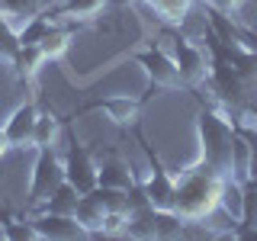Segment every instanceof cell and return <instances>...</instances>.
Segmentation results:
<instances>
[{
    "label": "cell",
    "instance_id": "cell-1",
    "mask_svg": "<svg viewBox=\"0 0 257 241\" xmlns=\"http://www.w3.org/2000/svg\"><path fill=\"white\" fill-rule=\"evenodd\" d=\"M222 187H225V174L215 171L209 161L196 158L190 167H183V171L177 174L174 212H180L187 222H203V219H209L212 212H219Z\"/></svg>",
    "mask_w": 257,
    "mask_h": 241
},
{
    "label": "cell",
    "instance_id": "cell-2",
    "mask_svg": "<svg viewBox=\"0 0 257 241\" xmlns=\"http://www.w3.org/2000/svg\"><path fill=\"white\" fill-rule=\"evenodd\" d=\"M231 139H235V123L222 112V106L199 109V116H196L199 158L209 161L225 177H231Z\"/></svg>",
    "mask_w": 257,
    "mask_h": 241
},
{
    "label": "cell",
    "instance_id": "cell-3",
    "mask_svg": "<svg viewBox=\"0 0 257 241\" xmlns=\"http://www.w3.org/2000/svg\"><path fill=\"white\" fill-rule=\"evenodd\" d=\"M61 183H64V158L55 155V148H39L36 164H32V180H29V209L32 212H36Z\"/></svg>",
    "mask_w": 257,
    "mask_h": 241
},
{
    "label": "cell",
    "instance_id": "cell-4",
    "mask_svg": "<svg viewBox=\"0 0 257 241\" xmlns=\"http://www.w3.org/2000/svg\"><path fill=\"white\" fill-rule=\"evenodd\" d=\"M171 58H174L177 71H180V77H183V87H203L206 80H209L212 55H209L203 45L190 42V39H174Z\"/></svg>",
    "mask_w": 257,
    "mask_h": 241
},
{
    "label": "cell",
    "instance_id": "cell-5",
    "mask_svg": "<svg viewBox=\"0 0 257 241\" xmlns=\"http://www.w3.org/2000/svg\"><path fill=\"white\" fill-rule=\"evenodd\" d=\"M135 61L142 64L145 77H148L155 87H164V90H177V87H183V77H180V71H177L171 52H164L161 45L142 48V52L135 55Z\"/></svg>",
    "mask_w": 257,
    "mask_h": 241
},
{
    "label": "cell",
    "instance_id": "cell-6",
    "mask_svg": "<svg viewBox=\"0 0 257 241\" xmlns=\"http://www.w3.org/2000/svg\"><path fill=\"white\" fill-rule=\"evenodd\" d=\"M142 190H145V199H148L151 209H174L177 177L167 174V167L161 164L158 155H151V167H148V177L142 180Z\"/></svg>",
    "mask_w": 257,
    "mask_h": 241
},
{
    "label": "cell",
    "instance_id": "cell-7",
    "mask_svg": "<svg viewBox=\"0 0 257 241\" xmlns=\"http://www.w3.org/2000/svg\"><path fill=\"white\" fill-rule=\"evenodd\" d=\"M96 161L93 155L84 148V145H71L68 155H64V180L71 183V187H77V193L84 196V193H90L96 187Z\"/></svg>",
    "mask_w": 257,
    "mask_h": 241
},
{
    "label": "cell",
    "instance_id": "cell-8",
    "mask_svg": "<svg viewBox=\"0 0 257 241\" xmlns=\"http://www.w3.org/2000/svg\"><path fill=\"white\" fill-rule=\"evenodd\" d=\"M36 123H39V106L32 100L20 103L4 123V135L10 139L13 151H26L32 148V139H36Z\"/></svg>",
    "mask_w": 257,
    "mask_h": 241
},
{
    "label": "cell",
    "instance_id": "cell-9",
    "mask_svg": "<svg viewBox=\"0 0 257 241\" xmlns=\"http://www.w3.org/2000/svg\"><path fill=\"white\" fill-rule=\"evenodd\" d=\"M32 222H36L39 235H42V238H52V241L90 238V235H87V228L74 219V215H61V212H45V209H36V212H32Z\"/></svg>",
    "mask_w": 257,
    "mask_h": 241
},
{
    "label": "cell",
    "instance_id": "cell-10",
    "mask_svg": "<svg viewBox=\"0 0 257 241\" xmlns=\"http://www.w3.org/2000/svg\"><path fill=\"white\" fill-rule=\"evenodd\" d=\"M90 109L103 112L112 126H135L139 116H142V100H139V96L116 93V96H103V100H96Z\"/></svg>",
    "mask_w": 257,
    "mask_h": 241
},
{
    "label": "cell",
    "instance_id": "cell-11",
    "mask_svg": "<svg viewBox=\"0 0 257 241\" xmlns=\"http://www.w3.org/2000/svg\"><path fill=\"white\" fill-rule=\"evenodd\" d=\"M135 174L122 158H109L96 167V187H116V190H132L135 187Z\"/></svg>",
    "mask_w": 257,
    "mask_h": 241
},
{
    "label": "cell",
    "instance_id": "cell-12",
    "mask_svg": "<svg viewBox=\"0 0 257 241\" xmlns=\"http://www.w3.org/2000/svg\"><path fill=\"white\" fill-rule=\"evenodd\" d=\"M74 219L87 228V235H103V222H106V209L103 203L93 196V193H84V196L77 199V209H74Z\"/></svg>",
    "mask_w": 257,
    "mask_h": 241
},
{
    "label": "cell",
    "instance_id": "cell-13",
    "mask_svg": "<svg viewBox=\"0 0 257 241\" xmlns=\"http://www.w3.org/2000/svg\"><path fill=\"white\" fill-rule=\"evenodd\" d=\"M39 13H45V0H0V16L10 26H16V32L29 16H39Z\"/></svg>",
    "mask_w": 257,
    "mask_h": 241
},
{
    "label": "cell",
    "instance_id": "cell-14",
    "mask_svg": "<svg viewBox=\"0 0 257 241\" xmlns=\"http://www.w3.org/2000/svg\"><path fill=\"white\" fill-rule=\"evenodd\" d=\"M45 64L48 61H45V55H42V48H39V45H20V52H16V58H13L10 68L23 80H36L39 71H42Z\"/></svg>",
    "mask_w": 257,
    "mask_h": 241
},
{
    "label": "cell",
    "instance_id": "cell-15",
    "mask_svg": "<svg viewBox=\"0 0 257 241\" xmlns=\"http://www.w3.org/2000/svg\"><path fill=\"white\" fill-rule=\"evenodd\" d=\"M187 219L174 209H155V238H183Z\"/></svg>",
    "mask_w": 257,
    "mask_h": 241
},
{
    "label": "cell",
    "instance_id": "cell-16",
    "mask_svg": "<svg viewBox=\"0 0 257 241\" xmlns=\"http://www.w3.org/2000/svg\"><path fill=\"white\" fill-rule=\"evenodd\" d=\"M39 48H42L45 61H58V58H64V52L71 48V32L52 23V29H48L42 39H39Z\"/></svg>",
    "mask_w": 257,
    "mask_h": 241
},
{
    "label": "cell",
    "instance_id": "cell-17",
    "mask_svg": "<svg viewBox=\"0 0 257 241\" xmlns=\"http://www.w3.org/2000/svg\"><path fill=\"white\" fill-rule=\"evenodd\" d=\"M77 199H80V193H77V187H71L68 180L61 183L58 190L52 193V196L45 199L39 209H45V212H61V215H74V209H77Z\"/></svg>",
    "mask_w": 257,
    "mask_h": 241
},
{
    "label": "cell",
    "instance_id": "cell-18",
    "mask_svg": "<svg viewBox=\"0 0 257 241\" xmlns=\"http://www.w3.org/2000/svg\"><path fill=\"white\" fill-rule=\"evenodd\" d=\"M145 4H148L164 23H171V26H180L193 10V0H145Z\"/></svg>",
    "mask_w": 257,
    "mask_h": 241
},
{
    "label": "cell",
    "instance_id": "cell-19",
    "mask_svg": "<svg viewBox=\"0 0 257 241\" xmlns=\"http://www.w3.org/2000/svg\"><path fill=\"white\" fill-rule=\"evenodd\" d=\"M61 132V123L55 112H42L39 109V123H36V139H32V151L39 148H55V139Z\"/></svg>",
    "mask_w": 257,
    "mask_h": 241
},
{
    "label": "cell",
    "instance_id": "cell-20",
    "mask_svg": "<svg viewBox=\"0 0 257 241\" xmlns=\"http://www.w3.org/2000/svg\"><path fill=\"white\" fill-rule=\"evenodd\" d=\"M106 4L109 0H61L55 10L61 16H68V20H93L96 13H103Z\"/></svg>",
    "mask_w": 257,
    "mask_h": 241
},
{
    "label": "cell",
    "instance_id": "cell-21",
    "mask_svg": "<svg viewBox=\"0 0 257 241\" xmlns=\"http://www.w3.org/2000/svg\"><path fill=\"white\" fill-rule=\"evenodd\" d=\"M52 29V13H39V16H29L26 23L20 26V45H39V39Z\"/></svg>",
    "mask_w": 257,
    "mask_h": 241
},
{
    "label": "cell",
    "instance_id": "cell-22",
    "mask_svg": "<svg viewBox=\"0 0 257 241\" xmlns=\"http://www.w3.org/2000/svg\"><path fill=\"white\" fill-rule=\"evenodd\" d=\"M96 199L103 203L106 212H128V190H116V187H93L90 190Z\"/></svg>",
    "mask_w": 257,
    "mask_h": 241
},
{
    "label": "cell",
    "instance_id": "cell-23",
    "mask_svg": "<svg viewBox=\"0 0 257 241\" xmlns=\"http://www.w3.org/2000/svg\"><path fill=\"white\" fill-rule=\"evenodd\" d=\"M4 238H10V241H36L42 235H39L36 222H32V215H29V219H7L4 222Z\"/></svg>",
    "mask_w": 257,
    "mask_h": 241
},
{
    "label": "cell",
    "instance_id": "cell-24",
    "mask_svg": "<svg viewBox=\"0 0 257 241\" xmlns=\"http://www.w3.org/2000/svg\"><path fill=\"white\" fill-rule=\"evenodd\" d=\"M16 52H20V32H16V26H10V23L0 16V61L13 64Z\"/></svg>",
    "mask_w": 257,
    "mask_h": 241
},
{
    "label": "cell",
    "instance_id": "cell-25",
    "mask_svg": "<svg viewBox=\"0 0 257 241\" xmlns=\"http://www.w3.org/2000/svg\"><path fill=\"white\" fill-rule=\"evenodd\" d=\"M257 225V190L251 183H244V199H241V215H238V228H251Z\"/></svg>",
    "mask_w": 257,
    "mask_h": 241
},
{
    "label": "cell",
    "instance_id": "cell-26",
    "mask_svg": "<svg viewBox=\"0 0 257 241\" xmlns=\"http://www.w3.org/2000/svg\"><path fill=\"white\" fill-rule=\"evenodd\" d=\"M206 4H209V10H215V13H225V16H228V13H235L238 7L244 4V0H206Z\"/></svg>",
    "mask_w": 257,
    "mask_h": 241
},
{
    "label": "cell",
    "instance_id": "cell-27",
    "mask_svg": "<svg viewBox=\"0 0 257 241\" xmlns=\"http://www.w3.org/2000/svg\"><path fill=\"white\" fill-rule=\"evenodd\" d=\"M13 151V145H10V139L4 135V126H0V158H7Z\"/></svg>",
    "mask_w": 257,
    "mask_h": 241
},
{
    "label": "cell",
    "instance_id": "cell-28",
    "mask_svg": "<svg viewBox=\"0 0 257 241\" xmlns=\"http://www.w3.org/2000/svg\"><path fill=\"white\" fill-rule=\"evenodd\" d=\"M244 183H251V187H254V190H257V171H254V174H251V177H247V180H244Z\"/></svg>",
    "mask_w": 257,
    "mask_h": 241
},
{
    "label": "cell",
    "instance_id": "cell-29",
    "mask_svg": "<svg viewBox=\"0 0 257 241\" xmlns=\"http://www.w3.org/2000/svg\"><path fill=\"white\" fill-rule=\"evenodd\" d=\"M254 48H257V45H254Z\"/></svg>",
    "mask_w": 257,
    "mask_h": 241
}]
</instances>
